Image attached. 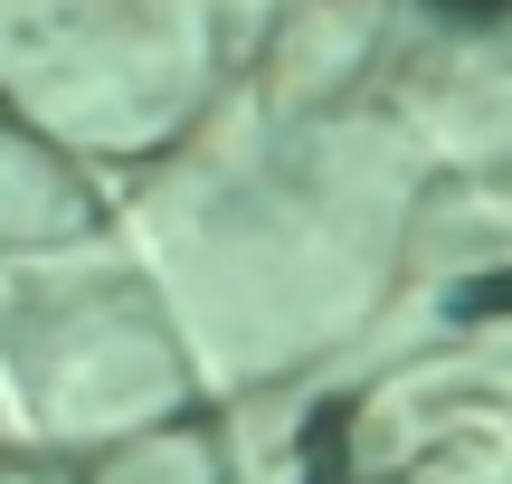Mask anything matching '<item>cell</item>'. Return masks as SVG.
<instances>
[{
    "label": "cell",
    "mask_w": 512,
    "mask_h": 484,
    "mask_svg": "<svg viewBox=\"0 0 512 484\" xmlns=\"http://www.w3.org/2000/svg\"><path fill=\"white\" fill-rule=\"evenodd\" d=\"M427 10H446V19H503L512 0H427Z\"/></svg>",
    "instance_id": "6da1fadb"
}]
</instances>
